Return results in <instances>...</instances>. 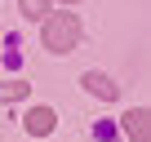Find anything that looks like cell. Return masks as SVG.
<instances>
[{
	"label": "cell",
	"instance_id": "cell-1",
	"mask_svg": "<svg viewBox=\"0 0 151 142\" xmlns=\"http://www.w3.org/2000/svg\"><path fill=\"white\" fill-rule=\"evenodd\" d=\"M40 40H45L49 53L76 49V44H80V18H76V14H49L45 27H40Z\"/></svg>",
	"mask_w": 151,
	"mask_h": 142
},
{
	"label": "cell",
	"instance_id": "cell-2",
	"mask_svg": "<svg viewBox=\"0 0 151 142\" xmlns=\"http://www.w3.org/2000/svg\"><path fill=\"white\" fill-rule=\"evenodd\" d=\"M124 129H129L133 142H147V138H151V115H147L142 107H133V111H124Z\"/></svg>",
	"mask_w": 151,
	"mask_h": 142
},
{
	"label": "cell",
	"instance_id": "cell-3",
	"mask_svg": "<svg viewBox=\"0 0 151 142\" xmlns=\"http://www.w3.org/2000/svg\"><path fill=\"white\" fill-rule=\"evenodd\" d=\"M27 133H31V138L53 133V111H49V107H31V111H27Z\"/></svg>",
	"mask_w": 151,
	"mask_h": 142
},
{
	"label": "cell",
	"instance_id": "cell-4",
	"mask_svg": "<svg viewBox=\"0 0 151 142\" xmlns=\"http://www.w3.org/2000/svg\"><path fill=\"white\" fill-rule=\"evenodd\" d=\"M85 89H89L93 98H116V93H120V85H116L111 76H102V71H89V76H85Z\"/></svg>",
	"mask_w": 151,
	"mask_h": 142
},
{
	"label": "cell",
	"instance_id": "cell-5",
	"mask_svg": "<svg viewBox=\"0 0 151 142\" xmlns=\"http://www.w3.org/2000/svg\"><path fill=\"white\" fill-rule=\"evenodd\" d=\"M18 9H22L27 18L40 22V18H49V0H18Z\"/></svg>",
	"mask_w": 151,
	"mask_h": 142
},
{
	"label": "cell",
	"instance_id": "cell-6",
	"mask_svg": "<svg viewBox=\"0 0 151 142\" xmlns=\"http://www.w3.org/2000/svg\"><path fill=\"white\" fill-rule=\"evenodd\" d=\"M18 98H27V85H22V80H9V85H0V102H18Z\"/></svg>",
	"mask_w": 151,
	"mask_h": 142
},
{
	"label": "cell",
	"instance_id": "cell-7",
	"mask_svg": "<svg viewBox=\"0 0 151 142\" xmlns=\"http://www.w3.org/2000/svg\"><path fill=\"white\" fill-rule=\"evenodd\" d=\"M62 5H76V0H62Z\"/></svg>",
	"mask_w": 151,
	"mask_h": 142
}]
</instances>
